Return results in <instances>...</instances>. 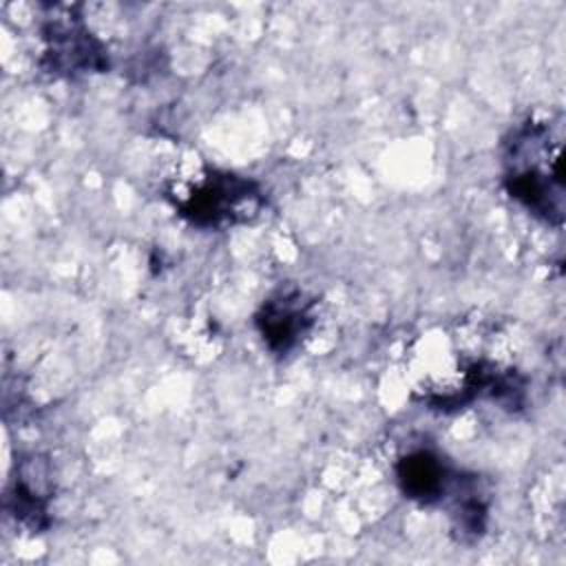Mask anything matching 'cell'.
Masks as SVG:
<instances>
[{"mask_svg": "<svg viewBox=\"0 0 566 566\" xmlns=\"http://www.w3.org/2000/svg\"><path fill=\"white\" fill-rule=\"evenodd\" d=\"M504 184L528 212L544 221H562V142L548 122L531 119L511 133L504 150Z\"/></svg>", "mask_w": 566, "mask_h": 566, "instance_id": "obj_1", "label": "cell"}, {"mask_svg": "<svg viewBox=\"0 0 566 566\" xmlns=\"http://www.w3.org/2000/svg\"><path fill=\"white\" fill-rule=\"evenodd\" d=\"M164 192L177 214L206 230L245 223L263 208V192L256 181L201 164L175 170Z\"/></svg>", "mask_w": 566, "mask_h": 566, "instance_id": "obj_2", "label": "cell"}, {"mask_svg": "<svg viewBox=\"0 0 566 566\" xmlns=\"http://www.w3.org/2000/svg\"><path fill=\"white\" fill-rule=\"evenodd\" d=\"M42 24V64L55 75L93 73L108 66L104 44L84 27L80 15L69 7H53Z\"/></svg>", "mask_w": 566, "mask_h": 566, "instance_id": "obj_3", "label": "cell"}, {"mask_svg": "<svg viewBox=\"0 0 566 566\" xmlns=\"http://www.w3.org/2000/svg\"><path fill=\"white\" fill-rule=\"evenodd\" d=\"M314 298L301 290H279L254 316L256 329L274 354H290L316 323Z\"/></svg>", "mask_w": 566, "mask_h": 566, "instance_id": "obj_4", "label": "cell"}, {"mask_svg": "<svg viewBox=\"0 0 566 566\" xmlns=\"http://www.w3.org/2000/svg\"><path fill=\"white\" fill-rule=\"evenodd\" d=\"M396 475L402 493L422 504H440L451 500L462 482V478L429 449H416L402 455L398 460Z\"/></svg>", "mask_w": 566, "mask_h": 566, "instance_id": "obj_5", "label": "cell"}, {"mask_svg": "<svg viewBox=\"0 0 566 566\" xmlns=\"http://www.w3.org/2000/svg\"><path fill=\"white\" fill-rule=\"evenodd\" d=\"M49 467L44 460L31 455L24 460L18 469V478L13 480V486L7 495V504L11 515L38 531L49 524L46 509H49V497H51V480H49Z\"/></svg>", "mask_w": 566, "mask_h": 566, "instance_id": "obj_6", "label": "cell"}]
</instances>
